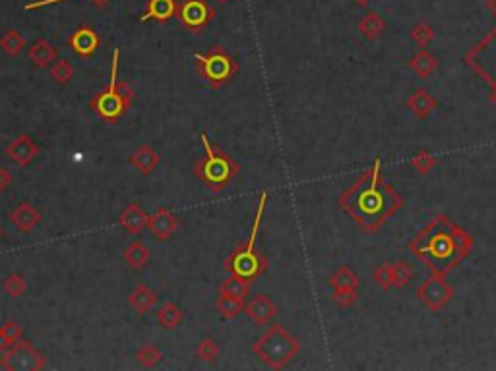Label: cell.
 Wrapping results in <instances>:
<instances>
[{
	"instance_id": "obj_21",
	"label": "cell",
	"mask_w": 496,
	"mask_h": 371,
	"mask_svg": "<svg viewBox=\"0 0 496 371\" xmlns=\"http://www.w3.org/2000/svg\"><path fill=\"white\" fill-rule=\"evenodd\" d=\"M27 54H29V60H31V62H34L37 68L51 66V64H54L56 56H59L56 49H54V46L51 45L47 39L35 41Z\"/></svg>"
},
{
	"instance_id": "obj_5",
	"label": "cell",
	"mask_w": 496,
	"mask_h": 371,
	"mask_svg": "<svg viewBox=\"0 0 496 371\" xmlns=\"http://www.w3.org/2000/svg\"><path fill=\"white\" fill-rule=\"evenodd\" d=\"M252 350L272 370H282L295 358L301 346L283 325H272L252 346Z\"/></svg>"
},
{
	"instance_id": "obj_45",
	"label": "cell",
	"mask_w": 496,
	"mask_h": 371,
	"mask_svg": "<svg viewBox=\"0 0 496 371\" xmlns=\"http://www.w3.org/2000/svg\"><path fill=\"white\" fill-rule=\"evenodd\" d=\"M215 2H219V4H225V2H229V0H215Z\"/></svg>"
},
{
	"instance_id": "obj_42",
	"label": "cell",
	"mask_w": 496,
	"mask_h": 371,
	"mask_svg": "<svg viewBox=\"0 0 496 371\" xmlns=\"http://www.w3.org/2000/svg\"><path fill=\"white\" fill-rule=\"evenodd\" d=\"M54 2H62V0H37V2H31V4H27L26 10H35V8L49 6V4H54ZM95 2H105V0H95Z\"/></svg>"
},
{
	"instance_id": "obj_8",
	"label": "cell",
	"mask_w": 496,
	"mask_h": 371,
	"mask_svg": "<svg viewBox=\"0 0 496 371\" xmlns=\"http://www.w3.org/2000/svg\"><path fill=\"white\" fill-rule=\"evenodd\" d=\"M194 62L202 78L212 87L225 86L237 73L235 60L222 46H215L208 54H194Z\"/></svg>"
},
{
	"instance_id": "obj_13",
	"label": "cell",
	"mask_w": 496,
	"mask_h": 371,
	"mask_svg": "<svg viewBox=\"0 0 496 371\" xmlns=\"http://www.w3.org/2000/svg\"><path fill=\"white\" fill-rule=\"evenodd\" d=\"M39 153V147L35 146V141L26 133H21L18 138L14 139L12 143L6 147V155L10 159L20 166H27L31 161L37 157Z\"/></svg>"
},
{
	"instance_id": "obj_28",
	"label": "cell",
	"mask_w": 496,
	"mask_h": 371,
	"mask_svg": "<svg viewBox=\"0 0 496 371\" xmlns=\"http://www.w3.org/2000/svg\"><path fill=\"white\" fill-rule=\"evenodd\" d=\"M248 292H250V283L244 280V278L237 277V275H231L222 283V294H227V296L247 298Z\"/></svg>"
},
{
	"instance_id": "obj_38",
	"label": "cell",
	"mask_w": 496,
	"mask_h": 371,
	"mask_svg": "<svg viewBox=\"0 0 496 371\" xmlns=\"http://www.w3.org/2000/svg\"><path fill=\"white\" fill-rule=\"evenodd\" d=\"M411 39L415 41L421 49H425L430 41L435 39V29H432L429 24H419V26H415L411 29Z\"/></svg>"
},
{
	"instance_id": "obj_29",
	"label": "cell",
	"mask_w": 496,
	"mask_h": 371,
	"mask_svg": "<svg viewBox=\"0 0 496 371\" xmlns=\"http://www.w3.org/2000/svg\"><path fill=\"white\" fill-rule=\"evenodd\" d=\"M182 321V312L174 304H163L157 310V323L165 327V329H174L177 325Z\"/></svg>"
},
{
	"instance_id": "obj_23",
	"label": "cell",
	"mask_w": 496,
	"mask_h": 371,
	"mask_svg": "<svg viewBox=\"0 0 496 371\" xmlns=\"http://www.w3.org/2000/svg\"><path fill=\"white\" fill-rule=\"evenodd\" d=\"M410 68L419 78H430L438 70V59L432 56L427 49H419L415 56L410 60Z\"/></svg>"
},
{
	"instance_id": "obj_18",
	"label": "cell",
	"mask_w": 496,
	"mask_h": 371,
	"mask_svg": "<svg viewBox=\"0 0 496 371\" xmlns=\"http://www.w3.org/2000/svg\"><path fill=\"white\" fill-rule=\"evenodd\" d=\"M436 99L430 95L427 89H417V91H413V95H411L410 99L405 101V106L410 108L411 113L415 114L417 118H429L430 114L435 113L436 108Z\"/></svg>"
},
{
	"instance_id": "obj_35",
	"label": "cell",
	"mask_w": 496,
	"mask_h": 371,
	"mask_svg": "<svg viewBox=\"0 0 496 371\" xmlns=\"http://www.w3.org/2000/svg\"><path fill=\"white\" fill-rule=\"evenodd\" d=\"M4 292H6L8 296H12V298H20L21 294L26 292V278L18 275V273L8 275L4 278Z\"/></svg>"
},
{
	"instance_id": "obj_27",
	"label": "cell",
	"mask_w": 496,
	"mask_h": 371,
	"mask_svg": "<svg viewBox=\"0 0 496 371\" xmlns=\"http://www.w3.org/2000/svg\"><path fill=\"white\" fill-rule=\"evenodd\" d=\"M329 285H332L334 290H357L359 288V277L353 273L351 267L343 265L329 277Z\"/></svg>"
},
{
	"instance_id": "obj_36",
	"label": "cell",
	"mask_w": 496,
	"mask_h": 371,
	"mask_svg": "<svg viewBox=\"0 0 496 371\" xmlns=\"http://www.w3.org/2000/svg\"><path fill=\"white\" fill-rule=\"evenodd\" d=\"M411 166L415 168L417 173H421V174H429L432 168L436 166V159L430 155L429 151H419L411 159Z\"/></svg>"
},
{
	"instance_id": "obj_25",
	"label": "cell",
	"mask_w": 496,
	"mask_h": 371,
	"mask_svg": "<svg viewBox=\"0 0 496 371\" xmlns=\"http://www.w3.org/2000/svg\"><path fill=\"white\" fill-rule=\"evenodd\" d=\"M244 298H235V296H227V294H219V298L215 302V310L223 319H235L244 312Z\"/></svg>"
},
{
	"instance_id": "obj_19",
	"label": "cell",
	"mask_w": 496,
	"mask_h": 371,
	"mask_svg": "<svg viewBox=\"0 0 496 371\" xmlns=\"http://www.w3.org/2000/svg\"><path fill=\"white\" fill-rule=\"evenodd\" d=\"M116 220H119V225L127 232L138 234V232H142L148 226L149 217L144 213V209H142L138 203H132V205H128L127 209L119 215V219Z\"/></svg>"
},
{
	"instance_id": "obj_11",
	"label": "cell",
	"mask_w": 496,
	"mask_h": 371,
	"mask_svg": "<svg viewBox=\"0 0 496 371\" xmlns=\"http://www.w3.org/2000/svg\"><path fill=\"white\" fill-rule=\"evenodd\" d=\"M177 18L190 31H200L214 20L215 10L209 6L208 0H182L181 6L177 8Z\"/></svg>"
},
{
	"instance_id": "obj_33",
	"label": "cell",
	"mask_w": 496,
	"mask_h": 371,
	"mask_svg": "<svg viewBox=\"0 0 496 371\" xmlns=\"http://www.w3.org/2000/svg\"><path fill=\"white\" fill-rule=\"evenodd\" d=\"M162 360H163L162 350H157V348L152 345L142 346L140 350L136 352V362H138L140 365H144V367H155V365L162 362Z\"/></svg>"
},
{
	"instance_id": "obj_12",
	"label": "cell",
	"mask_w": 496,
	"mask_h": 371,
	"mask_svg": "<svg viewBox=\"0 0 496 371\" xmlns=\"http://www.w3.org/2000/svg\"><path fill=\"white\" fill-rule=\"evenodd\" d=\"M68 46L81 59H89L94 56L99 46V35L95 34L94 27H78L74 34L68 37Z\"/></svg>"
},
{
	"instance_id": "obj_15",
	"label": "cell",
	"mask_w": 496,
	"mask_h": 371,
	"mask_svg": "<svg viewBox=\"0 0 496 371\" xmlns=\"http://www.w3.org/2000/svg\"><path fill=\"white\" fill-rule=\"evenodd\" d=\"M244 312L256 325H268L275 317V304L266 294H258L248 302Z\"/></svg>"
},
{
	"instance_id": "obj_22",
	"label": "cell",
	"mask_w": 496,
	"mask_h": 371,
	"mask_svg": "<svg viewBox=\"0 0 496 371\" xmlns=\"http://www.w3.org/2000/svg\"><path fill=\"white\" fill-rule=\"evenodd\" d=\"M130 165L142 174L154 173L155 166L159 165V155L149 146H140L132 155H130Z\"/></svg>"
},
{
	"instance_id": "obj_40",
	"label": "cell",
	"mask_w": 496,
	"mask_h": 371,
	"mask_svg": "<svg viewBox=\"0 0 496 371\" xmlns=\"http://www.w3.org/2000/svg\"><path fill=\"white\" fill-rule=\"evenodd\" d=\"M334 300L342 308H351L357 302V290H334Z\"/></svg>"
},
{
	"instance_id": "obj_14",
	"label": "cell",
	"mask_w": 496,
	"mask_h": 371,
	"mask_svg": "<svg viewBox=\"0 0 496 371\" xmlns=\"http://www.w3.org/2000/svg\"><path fill=\"white\" fill-rule=\"evenodd\" d=\"M148 226L157 240H167L179 226V217L171 213L167 207H159L154 215H149Z\"/></svg>"
},
{
	"instance_id": "obj_4",
	"label": "cell",
	"mask_w": 496,
	"mask_h": 371,
	"mask_svg": "<svg viewBox=\"0 0 496 371\" xmlns=\"http://www.w3.org/2000/svg\"><path fill=\"white\" fill-rule=\"evenodd\" d=\"M119 64H121V49H114L107 89L97 93L94 99L89 101L91 111H95L97 116H101L105 122H111V124L116 122L122 114L127 113L128 106L132 105L136 95L127 83L119 81Z\"/></svg>"
},
{
	"instance_id": "obj_24",
	"label": "cell",
	"mask_w": 496,
	"mask_h": 371,
	"mask_svg": "<svg viewBox=\"0 0 496 371\" xmlns=\"http://www.w3.org/2000/svg\"><path fill=\"white\" fill-rule=\"evenodd\" d=\"M357 27H359V31H361L364 39L375 41L384 34V29H386V21H384L378 14L369 12L364 18L359 20Z\"/></svg>"
},
{
	"instance_id": "obj_1",
	"label": "cell",
	"mask_w": 496,
	"mask_h": 371,
	"mask_svg": "<svg viewBox=\"0 0 496 371\" xmlns=\"http://www.w3.org/2000/svg\"><path fill=\"white\" fill-rule=\"evenodd\" d=\"M337 203L362 230H380L403 207V198L384 180L382 159L376 157L370 168L339 195Z\"/></svg>"
},
{
	"instance_id": "obj_44",
	"label": "cell",
	"mask_w": 496,
	"mask_h": 371,
	"mask_svg": "<svg viewBox=\"0 0 496 371\" xmlns=\"http://www.w3.org/2000/svg\"><path fill=\"white\" fill-rule=\"evenodd\" d=\"M357 4H361V6H364V4H369L370 0H355Z\"/></svg>"
},
{
	"instance_id": "obj_6",
	"label": "cell",
	"mask_w": 496,
	"mask_h": 371,
	"mask_svg": "<svg viewBox=\"0 0 496 371\" xmlns=\"http://www.w3.org/2000/svg\"><path fill=\"white\" fill-rule=\"evenodd\" d=\"M202 146H204V153L206 157L202 161H198L194 165V174L198 178L204 180V184L209 186L212 190L219 192L225 186H229V182L235 178L237 174V165L233 161L229 159V155H225L219 149H215L206 133H202Z\"/></svg>"
},
{
	"instance_id": "obj_26",
	"label": "cell",
	"mask_w": 496,
	"mask_h": 371,
	"mask_svg": "<svg viewBox=\"0 0 496 371\" xmlns=\"http://www.w3.org/2000/svg\"><path fill=\"white\" fill-rule=\"evenodd\" d=\"M124 261H127L128 267H132L136 271H138V269H144L149 261V250L142 244V242L136 240V242L127 245V250H124Z\"/></svg>"
},
{
	"instance_id": "obj_10",
	"label": "cell",
	"mask_w": 496,
	"mask_h": 371,
	"mask_svg": "<svg viewBox=\"0 0 496 371\" xmlns=\"http://www.w3.org/2000/svg\"><path fill=\"white\" fill-rule=\"evenodd\" d=\"M0 367L10 371L43 370L45 367V358L29 342L20 340V342H16L4 352V356L0 358Z\"/></svg>"
},
{
	"instance_id": "obj_20",
	"label": "cell",
	"mask_w": 496,
	"mask_h": 371,
	"mask_svg": "<svg viewBox=\"0 0 496 371\" xmlns=\"http://www.w3.org/2000/svg\"><path fill=\"white\" fill-rule=\"evenodd\" d=\"M128 304H130V308H132L138 315H144V313H148L149 310L157 304V294H155L149 286L138 285L134 290H132V294H130Z\"/></svg>"
},
{
	"instance_id": "obj_39",
	"label": "cell",
	"mask_w": 496,
	"mask_h": 371,
	"mask_svg": "<svg viewBox=\"0 0 496 371\" xmlns=\"http://www.w3.org/2000/svg\"><path fill=\"white\" fill-rule=\"evenodd\" d=\"M372 278H375V283L382 290H390L394 286V283H392V269H390L388 263H382V265L376 267L375 273H372Z\"/></svg>"
},
{
	"instance_id": "obj_41",
	"label": "cell",
	"mask_w": 496,
	"mask_h": 371,
	"mask_svg": "<svg viewBox=\"0 0 496 371\" xmlns=\"http://www.w3.org/2000/svg\"><path fill=\"white\" fill-rule=\"evenodd\" d=\"M10 182H12V176H10V173H8L4 166H0V192H4L8 186H10Z\"/></svg>"
},
{
	"instance_id": "obj_30",
	"label": "cell",
	"mask_w": 496,
	"mask_h": 371,
	"mask_svg": "<svg viewBox=\"0 0 496 371\" xmlns=\"http://www.w3.org/2000/svg\"><path fill=\"white\" fill-rule=\"evenodd\" d=\"M24 332H21L20 325L14 323V321H8L6 325L0 327V352H6L10 346H14L16 342H20Z\"/></svg>"
},
{
	"instance_id": "obj_31",
	"label": "cell",
	"mask_w": 496,
	"mask_h": 371,
	"mask_svg": "<svg viewBox=\"0 0 496 371\" xmlns=\"http://www.w3.org/2000/svg\"><path fill=\"white\" fill-rule=\"evenodd\" d=\"M0 46H2V51L6 54H10V56H18V54L24 51V46H26V39L21 37L20 31L10 29V31H6V34L2 35Z\"/></svg>"
},
{
	"instance_id": "obj_16",
	"label": "cell",
	"mask_w": 496,
	"mask_h": 371,
	"mask_svg": "<svg viewBox=\"0 0 496 371\" xmlns=\"http://www.w3.org/2000/svg\"><path fill=\"white\" fill-rule=\"evenodd\" d=\"M12 225L20 232L27 234L41 223V213L35 209L31 203H20L12 213H10Z\"/></svg>"
},
{
	"instance_id": "obj_3",
	"label": "cell",
	"mask_w": 496,
	"mask_h": 371,
	"mask_svg": "<svg viewBox=\"0 0 496 371\" xmlns=\"http://www.w3.org/2000/svg\"><path fill=\"white\" fill-rule=\"evenodd\" d=\"M268 203V192H262L258 201H256V215L252 228H250V236L244 242V245L237 248V252L223 261V267L227 269L231 275L244 278L248 283H252L260 277L262 273L268 269V259L264 258L258 250H256V240H258V232L262 226V217H264V209Z\"/></svg>"
},
{
	"instance_id": "obj_7",
	"label": "cell",
	"mask_w": 496,
	"mask_h": 371,
	"mask_svg": "<svg viewBox=\"0 0 496 371\" xmlns=\"http://www.w3.org/2000/svg\"><path fill=\"white\" fill-rule=\"evenodd\" d=\"M463 62L490 87V101L496 105V26L467 51Z\"/></svg>"
},
{
	"instance_id": "obj_2",
	"label": "cell",
	"mask_w": 496,
	"mask_h": 371,
	"mask_svg": "<svg viewBox=\"0 0 496 371\" xmlns=\"http://www.w3.org/2000/svg\"><path fill=\"white\" fill-rule=\"evenodd\" d=\"M407 250L430 273L448 275L467 259L473 250V236L440 213L407 242Z\"/></svg>"
},
{
	"instance_id": "obj_9",
	"label": "cell",
	"mask_w": 496,
	"mask_h": 371,
	"mask_svg": "<svg viewBox=\"0 0 496 371\" xmlns=\"http://www.w3.org/2000/svg\"><path fill=\"white\" fill-rule=\"evenodd\" d=\"M417 298L421 300L430 312H440L444 305L454 298V288L448 285L446 275L430 273V277L417 288Z\"/></svg>"
},
{
	"instance_id": "obj_34",
	"label": "cell",
	"mask_w": 496,
	"mask_h": 371,
	"mask_svg": "<svg viewBox=\"0 0 496 371\" xmlns=\"http://www.w3.org/2000/svg\"><path fill=\"white\" fill-rule=\"evenodd\" d=\"M51 78H53L59 86H64L68 81L74 78V68L70 66L68 60H59L54 62V66L51 68Z\"/></svg>"
},
{
	"instance_id": "obj_32",
	"label": "cell",
	"mask_w": 496,
	"mask_h": 371,
	"mask_svg": "<svg viewBox=\"0 0 496 371\" xmlns=\"http://www.w3.org/2000/svg\"><path fill=\"white\" fill-rule=\"evenodd\" d=\"M390 269H392V283L396 288H403L413 278V269L405 261L390 263Z\"/></svg>"
},
{
	"instance_id": "obj_17",
	"label": "cell",
	"mask_w": 496,
	"mask_h": 371,
	"mask_svg": "<svg viewBox=\"0 0 496 371\" xmlns=\"http://www.w3.org/2000/svg\"><path fill=\"white\" fill-rule=\"evenodd\" d=\"M177 0H149L146 12L142 14V21H159L165 24L177 16Z\"/></svg>"
},
{
	"instance_id": "obj_43",
	"label": "cell",
	"mask_w": 496,
	"mask_h": 371,
	"mask_svg": "<svg viewBox=\"0 0 496 371\" xmlns=\"http://www.w3.org/2000/svg\"><path fill=\"white\" fill-rule=\"evenodd\" d=\"M485 4H487V10L496 18V0H487Z\"/></svg>"
},
{
	"instance_id": "obj_37",
	"label": "cell",
	"mask_w": 496,
	"mask_h": 371,
	"mask_svg": "<svg viewBox=\"0 0 496 371\" xmlns=\"http://www.w3.org/2000/svg\"><path fill=\"white\" fill-rule=\"evenodd\" d=\"M196 354H198V358L204 360V362H214V360H217V356H219V345L215 342L214 338H206V340H202L200 345H198Z\"/></svg>"
}]
</instances>
